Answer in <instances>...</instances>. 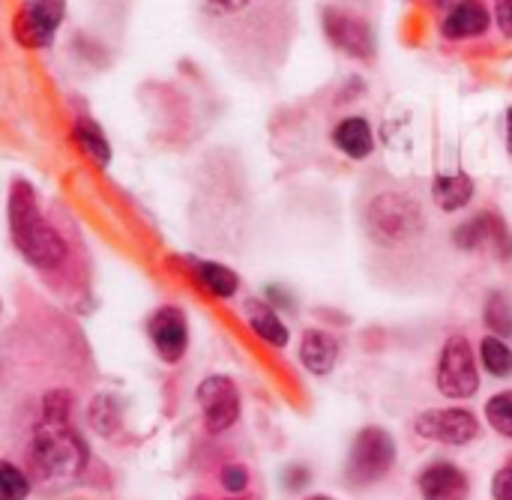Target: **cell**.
<instances>
[{
	"mask_svg": "<svg viewBox=\"0 0 512 500\" xmlns=\"http://www.w3.org/2000/svg\"><path fill=\"white\" fill-rule=\"evenodd\" d=\"M9 234L15 249L24 255L27 264H33L36 270H54L63 264L66 258V240L57 234V228L39 213V201L30 183L15 180L9 186Z\"/></svg>",
	"mask_w": 512,
	"mask_h": 500,
	"instance_id": "1",
	"label": "cell"
},
{
	"mask_svg": "<svg viewBox=\"0 0 512 500\" xmlns=\"http://www.w3.org/2000/svg\"><path fill=\"white\" fill-rule=\"evenodd\" d=\"M84 447L75 438V432L69 429L66 417H45V423L36 432L33 441V462L36 471L42 474V480H54V477H72L81 471L84 465Z\"/></svg>",
	"mask_w": 512,
	"mask_h": 500,
	"instance_id": "2",
	"label": "cell"
},
{
	"mask_svg": "<svg viewBox=\"0 0 512 500\" xmlns=\"http://www.w3.org/2000/svg\"><path fill=\"white\" fill-rule=\"evenodd\" d=\"M369 228L387 243H402L423 228V210L408 192H384L369 204Z\"/></svg>",
	"mask_w": 512,
	"mask_h": 500,
	"instance_id": "3",
	"label": "cell"
},
{
	"mask_svg": "<svg viewBox=\"0 0 512 500\" xmlns=\"http://www.w3.org/2000/svg\"><path fill=\"white\" fill-rule=\"evenodd\" d=\"M393 462H396V441L384 429L372 426L357 435L351 456H348L345 477L351 486H372L381 477H387Z\"/></svg>",
	"mask_w": 512,
	"mask_h": 500,
	"instance_id": "4",
	"label": "cell"
},
{
	"mask_svg": "<svg viewBox=\"0 0 512 500\" xmlns=\"http://www.w3.org/2000/svg\"><path fill=\"white\" fill-rule=\"evenodd\" d=\"M438 390L447 399H471L480 390V372L465 336H450L438 360Z\"/></svg>",
	"mask_w": 512,
	"mask_h": 500,
	"instance_id": "5",
	"label": "cell"
},
{
	"mask_svg": "<svg viewBox=\"0 0 512 500\" xmlns=\"http://www.w3.org/2000/svg\"><path fill=\"white\" fill-rule=\"evenodd\" d=\"M63 21V0H27L12 18V36L24 48H48Z\"/></svg>",
	"mask_w": 512,
	"mask_h": 500,
	"instance_id": "6",
	"label": "cell"
},
{
	"mask_svg": "<svg viewBox=\"0 0 512 500\" xmlns=\"http://www.w3.org/2000/svg\"><path fill=\"white\" fill-rule=\"evenodd\" d=\"M198 402L204 411V426L210 435L228 432L240 420V393L231 378L225 375H210L198 387Z\"/></svg>",
	"mask_w": 512,
	"mask_h": 500,
	"instance_id": "7",
	"label": "cell"
},
{
	"mask_svg": "<svg viewBox=\"0 0 512 500\" xmlns=\"http://www.w3.org/2000/svg\"><path fill=\"white\" fill-rule=\"evenodd\" d=\"M417 435L426 441H438L447 447H465L477 441L480 423L471 411L462 408H441V411H426L417 417Z\"/></svg>",
	"mask_w": 512,
	"mask_h": 500,
	"instance_id": "8",
	"label": "cell"
},
{
	"mask_svg": "<svg viewBox=\"0 0 512 500\" xmlns=\"http://www.w3.org/2000/svg\"><path fill=\"white\" fill-rule=\"evenodd\" d=\"M147 336L165 363H180L189 348V324H186L183 309L177 306L156 309L147 321Z\"/></svg>",
	"mask_w": 512,
	"mask_h": 500,
	"instance_id": "9",
	"label": "cell"
},
{
	"mask_svg": "<svg viewBox=\"0 0 512 500\" xmlns=\"http://www.w3.org/2000/svg\"><path fill=\"white\" fill-rule=\"evenodd\" d=\"M324 30L330 36V42L339 45L342 51H348L351 57H360V60L375 57V36L363 18H357L351 12H339V9H324Z\"/></svg>",
	"mask_w": 512,
	"mask_h": 500,
	"instance_id": "10",
	"label": "cell"
},
{
	"mask_svg": "<svg viewBox=\"0 0 512 500\" xmlns=\"http://www.w3.org/2000/svg\"><path fill=\"white\" fill-rule=\"evenodd\" d=\"M456 246L483 249L489 246L498 258H512V234L498 213H480L471 222L456 228Z\"/></svg>",
	"mask_w": 512,
	"mask_h": 500,
	"instance_id": "11",
	"label": "cell"
},
{
	"mask_svg": "<svg viewBox=\"0 0 512 500\" xmlns=\"http://www.w3.org/2000/svg\"><path fill=\"white\" fill-rule=\"evenodd\" d=\"M417 486H420V495L426 500H465L468 498V489H471L468 477L453 462L429 465L420 474Z\"/></svg>",
	"mask_w": 512,
	"mask_h": 500,
	"instance_id": "12",
	"label": "cell"
},
{
	"mask_svg": "<svg viewBox=\"0 0 512 500\" xmlns=\"http://www.w3.org/2000/svg\"><path fill=\"white\" fill-rule=\"evenodd\" d=\"M489 30V9L483 0H459L447 18L441 21V33L447 39H471Z\"/></svg>",
	"mask_w": 512,
	"mask_h": 500,
	"instance_id": "13",
	"label": "cell"
},
{
	"mask_svg": "<svg viewBox=\"0 0 512 500\" xmlns=\"http://www.w3.org/2000/svg\"><path fill=\"white\" fill-rule=\"evenodd\" d=\"M339 357V342L327 330H306L300 342V360L312 375H327L333 372Z\"/></svg>",
	"mask_w": 512,
	"mask_h": 500,
	"instance_id": "14",
	"label": "cell"
},
{
	"mask_svg": "<svg viewBox=\"0 0 512 500\" xmlns=\"http://www.w3.org/2000/svg\"><path fill=\"white\" fill-rule=\"evenodd\" d=\"M69 135H72V144L78 147V153L87 156L90 162H96V165H108L111 162V144H108L102 126L93 123L90 117H75Z\"/></svg>",
	"mask_w": 512,
	"mask_h": 500,
	"instance_id": "15",
	"label": "cell"
},
{
	"mask_svg": "<svg viewBox=\"0 0 512 500\" xmlns=\"http://www.w3.org/2000/svg\"><path fill=\"white\" fill-rule=\"evenodd\" d=\"M192 264V279L213 297L219 300H231L240 288V279L234 270L222 267V264H213V261H189Z\"/></svg>",
	"mask_w": 512,
	"mask_h": 500,
	"instance_id": "16",
	"label": "cell"
},
{
	"mask_svg": "<svg viewBox=\"0 0 512 500\" xmlns=\"http://www.w3.org/2000/svg\"><path fill=\"white\" fill-rule=\"evenodd\" d=\"M333 141L342 153H348L351 159H366L375 147L372 138V126L363 117H348L333 129Z\"/></svg>",
	"mask_w": 512,
	"mask_h": 500,
	"instance_id": "17",
	"label": "cell"
},
{
	"mask_svg": "<svg viewBox=\"0 0 512 500\" xmlns=\"http://www.w3.org/2000/svg\"><path fill=\"white\" fill-rule=\"evenodd\" d=\"M246 312H249V324H252V330H255V336L261 339V342H267V345H273V348H285L288 345V327L282 324V318L267 306V303H261V300H252L249 306H246Z\"/></svg>",
	"mask_w": 512,
	"mask_h": 500,
	"instance_id": "18",
	"label": "cell"
},
{
	"mask_svg": "<svg viewBox=\"0 0 512 500\" xmlns=\"http://www.w3.org/2000/svg\"><path fill=\"white\" fill-rule=\"evenodd\" d=\"M432 198L441 210L453 213L462 210L471 198H474V180L468 174H456V177H435L432 183Z\"/></svg>",
	"mask_w": 512,
	"mask_h": 500,
	"instance_id": "19",
	"label": "cell"
},
{
	"mask_svg": "<svg viewBox=\"0 0 512 500\" xmlns=\"http://www.w3.org/2000/svg\"><path fill=\"white\" fill-rule=\"evenodd\" d=\"M483 321H486V327H489L498 339L512 336V306H510V300H507V294L492 291V294L486 297Z\"/></svg>",
	"mask_w": 512,
	"mask_h": 500,
	"instance_id": "20",
	"label": "cell"
},
{
	"mask_svg": "<svg viewBox=\"0 0 512 500\" xmlns=\"http://www.w3.org/2000/svg\"><path fill=\"white\" fill-rule=\"evenodd\" d=\"M480 360L486 366L489 375L495 378H507L512 375V351L498 339V336H486L480 342Z\"/></svg>",
	"mask_w": 512,
	"mask_h": 500,
	"instance_id": "21",
	"label": "cell"
},
{
	"mask_svg": "<svg viewBox=\"0 0 512 500\" xmlns=\"http://www.w3.org/2000/svg\"><path fill=\"white\" fill-rule=\"evenodd\" d=\"M486 420H489V426H492L498 435H504V438H510L512 441V390L498 393L495 399H489V405H486Z\"/></svg>",
	"mask_w": 512,
	"mask_h": 500,
	"instance_id": "22",
	"label": "cell"
},
{
	"mask_svg": "<svg viewBox=\"0 0 512 500\" xmlns=\"http://www.w3.org/2000/svg\"><path fill=\"white\" fill-rule=\"evenodd\" d=\"M30 480L9 462H0V500H27Z\"/></svg>",
	"mask_w": 512,
	"mask_h": 500,
	"instance_id": "23",
	"label": "cell"
},
{
	"mask_svg": "<svg viewBox=\"0 0 512 500\" xmlns=\"http://www.w3.org/2000/svg\"><path fill=\"white\" fill-rule=\"evenodd\" d=\"M222 486H225V492H231V495H243V492H246V486H249V474H246V468H240V465H228V468L222 471Z\"/></svg>",
	"mask_w": 512,
	"mask_h": 500,
	"instance_id": "24",
	"label": "cell"
},
{
	"mask_svg": "<svg viewBox=\"0 0 512 500\" xmlns=\"http://www.w3.org/2000/svg\"><path fill=\"white\" fill-rule=\"evenodd\" d=\"M492 495H495V500H512V462H507V465L495 474Z\"/></svg>",
	"mask_w": 512,
	"mask_h": 500,
	"instance_id": "25",
	"label": "cell"
},
{
	"mask_svg": "<svg viewBox=\"0 0 512 500\" xmlns=\"http://www.w3.org/2000/svg\"><path fill=\"white\" fill-rule=\"evenodd\" d=\"M495 12H498V24L504 36H512V0H495Z\"/></svg>",
	"mask_w": 512,
	"mask_h": 500,
	"instance_id": "26",
	"label": "cell"
},
{
	"mask_svg": "<svg viewBox=\"0 0 512 500\" xmlns=\"http://www.w3.org/2000/svg\"><path fill=\"white\" fill-rule=\"evenodd\" d=\"M207 6L216 12H240L243 6H249V0H207Z\"/></svg>",
	"mask_w": 512,
	"mask_h": 500,
	"instance_id": "27",
	"label": "cell"
},
{
	"mask_svg": "<svg viewBox=\"0 0 512 500\" xmlns=\"http://www.w3.org/2000/svg\"><path fill=\"white\" fill-rule=\"evenodd\" d=\"M306 480H309V474H306L303 468H297V471H291V474H288V486H291V489H303V486H306Z\"/></svg>",
	"mask_w": 512,
	"mask_h": 500,
	"instance_id": "28",
	"label": "cell"
},
{
	"mask_svg": "<svg viewBox=\"0 0 512 500\" xmlns=\"http://www.w3.org/2000/svg\"><path fill=\"white\" fill-rule=\"evenodd\" d=\"M447 0H432V6H444Z\"/></svg>",
	"mask_w": 512,
	"mask_h": 500,
	"instance_id": "29",
	"label": "cell"
},
{
	"mask_svg": "<svg viewBox=\"0 0 512 500\" xmlns=\"http://www.w3.org/2000/svg\"><path fill=\"white\" fill-rule=\"evenodd\" d=\"M510 150H512V114H510Z\"/></svg>",
	"mask_w": 512,
	"mask_h": 500,
	"instance_id": "30",
	"label": "cell"
},
{
	"mask_svg": "<svg viewBox=\"0 0 512 500\" xmlns=\"http://www.w3.org/2000/svg\"><path fill=\"white\" fill-rule=\"evenodd\" d=\"M309 500H330V498H309Z\"/></svg>",
	"mask_w": 512,
	"mask_h": 500,
	"instance_id": "31",
	"label": "cell"
}]
</instances>
